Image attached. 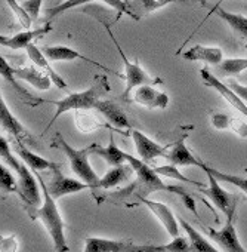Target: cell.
<instances>
[{"label":"cell","mask_w":247,"mask_h":252,"mask_svg":"<svg viewBox=\"0 0 247 252\" xmlns=\"http://www.w3.org/2000/svg\"><path fill=\"white\" fill-rule=\"evenodd\" d=\"M0 125L2 129L6 131L17 143H34L33 135L27 131L26 126L14 116V113L9 110V107L5 102V98H0Z\"/></svg>","instance_id":"12"},{"label":"cell","mask_w":247,"mask_h":252,"mask_svg":"<svg viewBox=\"0 0 247 252\" xmlns=\"http://www.w3.org/2000/svg\"><path fill=\"white\" fill-rule=\"evenodd\" d=\"M92 153H95L96 156H99L101 159H104L107 163H110L111 166H118V165H125L128 162V153H125L123 150L118 149V146L114 141L112 137V131L110 135V143L107 147H101L98 144H95Z\"/></svg>","instance_id":"25"},{"label":"cell","mask_w":247,"mask_h":252,"mask_svg":"<svg viewBox=\"0 0 247 252\" xmlns=\"http://www.w3.org/2000/svg\"><path fill=\"white\" fill-rule=\"evenodd\" d=\"M51 29H52L51 26H46L45 29H39V30H26V32L17 33L11 37H6L5 34H2L0 36V45L6 46L9 49H14V51L27 49L30 45H33V42L37 37H40L42 34H46Z\"/></svg>","instance_id":"19"},{"label":"cell","mask_w":247,"mask_h":252,"mask_svg":"<svg viewBox=\"0 0 247 252\" xmlns=\"http://www.w3.org/2000/svg\"><path fill=\"white\" fill-rule=\"evenodd\" d=\"M92 2H95V0H64V2H61L59 5H56L54 8H48L45 11V15H46L48 21L51 23L55 17H58V15H61V14L73 9V8H79V6H83V5H89Z\"/></svg>","instance_id":"33"},{"label":"cell","mask_w":247,"mask_h":252,"mask_svg":"<svg viewBox=\"0 0 247 252\" xmlns=\"http://www.w3.org/2000/svg\"><path fill=\"white\" fill-rule=\"evenodd\" d=\"M128 163L134 168L135 171V181H132L128 187L121 189L115 193H112L110 197H114V199H120V200H128V199H138L139 202L142 199H147L150 194L156 193V191H170V193H175L178 194L185 206L195 215L198 217L197 214V206H195V200L185 191L184 187H179V186H169L166 183H163V180L160 178V175L156 172L154 168H151L148 163H145L144 160L132 156L128 153Z\"/></svg>","instance_id":"1"},{"label":"cell","mask_w":247,"mask_h":252,"mask_svg":"<svg viewBox=\"0 0 247 252\" xmlns=\"http://www.w3.org/2000/svg\"><path fill=\"white\" fill-rule=\"evenodd\" d=\"M90 110H80V111H76L74 114V120H76V126L80 132H84V134H89V132H93L96 129H101L102 126H105L104 123H101L95 114H90L89 113Z\"/></svg>","instance_id":"31"},{"label":"cell","mask_w":247,"mask_h":252,"mask_svg":"<svg viewBox=\"0 0 247 252\" xmlns=\"http://www.w3.org/2000/svg\"><path fill=\"white\" fill-rule=\"evenodd\" d=\"M228 88L229 89H232L246 104H247V86H244V85H240L238 82H235V80H228Z\"/></svg>","instance_id":"42"},{"label":"cell","mask_w":247,"mask_h":252,"mask_svg":"<svg viewBox=\"0 0 247 252\" xmlns=\"http://www.w3.org/2000/svg\"><path fill=\"white\" fill-rule=\"evenodd\" d=\"M37 180H39V184L42 187V193H43V203L40 208H36V209H30L27 211L30 218L33 220H40L42 224L45 225V228L48 230L51 239H52V243H54V249L55 252H68L70 248H68V243H67V237H65V221L62 220L59 211H58V206H56V200L49 194L48 191V187L45 184V180L42 178L40 172H34Z\"/></svg>","instance_id":"2"},{"label":"cell","mask_w":247,"mask_h":252,"mask_svg":"<svg viewBox=\"0 0 247 252\" xmlns=\"http://www.w3.org/2000/svg\"><path fill=\"white\" fill-rule=\"evenodd\" d=\"M246 49H247V45H246Z\"/></svg>","instance_id":"43"},{"label":"cell","mask_w":247,"mask_h":252,"mask_svg":"<svg viewBox=\"0 0 247 252\" xmlns=\"http://www.w3.org/2000/svg\"><path fill=\"white\" fill-rule=\"evenodd\" d=\"M156 172L160 175V177H167V178H172V180H176V181H181V183H187V184H192V186H197V187H203L204 184L203 183H197L185 175H182L179 171H178V166H173V165H163V166H157L154 168Z\"/></svg>","instance_id":"34"},{"label":"cell","mask_w":247,"mask_h":252,"mask_svg":"<svg viewBox=\"0 0 247 252\" xmlns=\"http://www.w3.org/2000/svg\"><path fill=\"white\" fill-rule=\"evenodd\" d=\"M108 91H110V83H108L107 77L105 76H96L93 85L90 88H87L86 91L76 92V94H68L65 98L59 99V101H52L51 104H54L56 107V110H55L54 117L51 119V122L46 126L45 134L52 128V125L56 122V119L61 117L67 111L95 110L98 102L101 101V96L108 94Z\"/></svg>","instance_id":"4"},{"label":"cell","mask_w":247,"mask_h":252,"mask_svg":"<svg viewBox=\"0 0 247 252\" xmlns=\"http://www.w3.org/2000/svg\"><path fill=\"white\" fill-rule=\"evenodd\" d=\"M27 54H28V58L33 61V64L36 65V67H39L42 71H45L49 77H51V80H52V83L58 88V89H61V91H68V85H67V82L56 73V70L49 64L51 61L46 58V55L42 52V48H39V46H36L34 43L33 45H30L27 49Z\"/></svg>","instance_id":"17"},{"label":"cell","mask_w":247,"mask_h":252,"mask_svg":"<svg viewBox=\"0 0 247 252\" xmlns=\"http://www.w3.org/2000/svg\"><path fill=\"white\" fill-rule=\"evenodd\" d=\"M0 184H2V190L6 193H18V180H15L12 169L5 163L0 165Z\"/></svg>","instance_id":"35"},{"label":"cell","mask_w":247,"mask_h":252,"mask_svg":"<svg viewBox=\"0 0 247 252\" xmlns=\"http://www.w3.org/2000/svg\"><path fill=\"white\" fill-rule=\"evenodd\" d=\"M210 122H212V125L215 126V128H216L218 131H225V129H229L231 116H229V114L216 113V114H212Z\"/></svg>","instance_id":"40"},{"label":"cell","mask_w":247,"mask_h":252,"mask_svg":"<svg viewBox=\"0 0 247 252\" xmlns=\"http://www.w3.org/2000/svg\"><path fill=\"white\" fill-rule=\"evenodd\" d=\"M95 110L99 111L108 120V123L114 125L115 128H118V129L129 128V126H131L129 119L125 114V111L120 108L118 104H115V102H112L110 99H101Z\"/></svg>","instance_id":"22"},{"label":"cell","mask_w":247,"mask_h":252,"mask_svg":"<svg viewBox=\"0 0 247 252\" xmlns=\"http://www.w3.org/2000/svg\"><path fill=\"white\" fill-rule=\"evenodd\" d=\"M6 3L9 5L11 11L15 14V17H17V20L20 21V24H21L26 30H30L33 21H31V18L28 17V14L24 11V8L21 6V2H18V0H6Z\"/></svg>","instance_id":"36"},{"label":"cell","mask_w":247,"mask_h":252,"mask_svg":"<svg viewBox=\"0 0 247 252\" xmlns=\"http://www.w3.org/2000/svg\"><path fill=\"white\" fill-rule=\"evenodd\" d=\"M0 74H2V77L12 86V89L28 104H40V102H51L49 99H42V98H37L34 96L33 94H30L26 88H23L20 83H18V77L15 76L14 73V67H11V64L5 60V57L0 58Z\"/></svg>","instance_id":"20"},{"label":"cell","mask_w":247,"mask_h":252,"mask_svg":"<svg viewBox=\"0 0 247 252\" xmlns=\"http://www.w3.org/2000/svg\"><path fill=\"white\" fill-rule=\"evenodd\" d=\"M132 174H135L134 168L128 163L125 165H118V166H112L99 181V189L108 190V189H114L123 183H126Z\"/></svg>","instance_id":"27"},{"label":"cell","mask_w":247,"mask_h":252,"mask_svg":"<svg viewBox=\"0 0 247 252\" xmlns=\"http://www.w3.org/2000/svg\"><path fill=\"white\" fill-rule=\"evenodd\" d=\"M182 58L187 60V61H203L206 64H210V65L216 67L223 61V52H222L220 48L195 45L191 49L185 51Z\"/></svg>","instance_id":"21"},{"label":"cell","mask_w":247,"mask_h":252,"mask_svg":"<svg viewBox=\"0 0 247 252\" xmlns=\"http://www.w3.org/2000/svg\"><path fill=\"white\" fill-rule=\"evenodd\" d=\"M218 67V73L225 77L238 76L241 71L247 70V58H228L223 60Z\"/></svg>","instance_id":"32"},{"label":"cell","mask_w":247,"mask_h":252,"mask_svg":"<svg viewBox=\"0 0 247 252\" xmlns=\"http://www.w3.org/2000/svg\"><path fill=\"white\" fill-rule=\"evenodd\" d=\"M209 178V186L207 187H198V191L201 194H204L207 199L212 200V203L225 215V218L228 217H235V211H237V203H238V196L228 193L226 190H223L219 184V181L209 172H204Z\"/></svg>","instance_id":"8"},{"label":"cell","mask_w":247,"mask_h":252,"mask_svg":"<svg viewBox=\"0 0 247 252\" xmlns=\"http://www.w3.org/2000/svg\"><path fill=\"white\" fill-rule=\"evenodd\" d=\"M134 98L132 101L145 107V108H150V110H154V108H160V110H165L167 108L169 105V95L166 92H162V91H157L153 85H144V86H139L134 91Z\"/></svg>","instance_id":"15"},{"label":"cell","mask_w":247,"mask_h":252,"mask_svg":"<svg viewBox=\"0 0 247 252\" xmlns=\"http://www.w3.org/2000/svg\"><path fill=\"white\" fill-rule=\"evenodd\" d=\"M42 52L46 55V58H48L51 63L83 60V61H86V63H89V64H92V65H95V67L104 68L105 71H108V73H111V74H115V76H118V77H121V79H125V76H123V74H120V73H117V71H112V70H110L108 67H105L104 64H101V63H98V61H93V60H90V58L82 55L79 51H76V49H73V48H68V46H64V45L45 46V48H42Z\"/></svg>","instance_id":"13"},{"label":"cell","mask_w":247,"mask_h":252,"mask_svg":"<svg viewBox=\"0 0 247 252\" xmlns=\"http://www.w3.org/2000/svg\"><path fill=\"white\" fill-rule=\"evenodd\" d=\"M200 79L201 82L207 86V88H212L215 89L219 95H222V98L229 102L231 107H234L240 114H243L244 117H247V104L232 91L228 88L226 83H222L213 73H210L209 68H201L200 70Z\"/></svg>","instance_id":"11"},{"label":"cell","mask_w":247,"mask_h":252,"mask_svg":"<svg viewBox=\"0 0 247 252\" xmlns=\"http://www.w3.org/2000/svg\"><path fill=\"white\" fill-rule=\"evenodd\" d=\"M108 33H110L112 42L115 43V48H117V51H118L121 60H123V64H125V80H126V88H125V91H123V95H121L123 99L129 102V101H131V92H132L134 89L139 88V86H144V85H153V86H154V85H162V83H163V80H160L159 77H151L147 71H144V68H142V67L139 65V63H138V60H135L134 63H131V61L126 58L125 52H123V49H121V46L118 45V42L115 40V37L112 36V33L110 32V29H108Z\"/></svg>","instance_id":"6"},{"label":"cell","mask_w":247,"mask_h":252,"mask_svg":"<svg viewBox=\"0 0 247 252\" xmlns=\"http://www.w3.org/2000/svg\"><path fill=\"white\" fill-rule=\"evenodd\" d=\"M213 12H215L220 20H223L235 34H238L241 39L247 40V17H246V15L234 14V12L225 11V9H222V8H215Z\"/></svg>","instance_id":"29"},{"label":"cell","mask_w":247,"mask_h":252,"mask_svg":"<svg viewBox=\"0 0 247 252\" xmlns=\"http://www.w3.org/2000/svg\"><path fill=\"white\" fill-rule=\"evenodd\" d=\"M15 76L20 80H26L27 83H30L31 86H34L39 91H48L52 85L51 77L42 71L39 67H23V68H14Z\"/></svg>","instance_id":"24"},{"label":"cell","mask_w":247,"mask_h":252,"mask_svg":"<svg viewBox=\"0 0 247 252\" xmlns=\"http://www.w3.org/2000/svg\"><path fill=\"white\" fill-rule=\"evenodd\" d=\"M234 220L235 217H228L225 221V225L220 230H213L207 227L204 228V231L220 248L222 252H247L240 243Z\"/></svg>","instance_id":"9"},{"label":"cell","mask_w":247,"mask_h":252,"mask_svg":"<svg viewBox=\"0 0 247 252\" xmlns=\"http://www.w3.org/2000/svg\"><path fill=\"white\" fill-rule=\"evenodd\" d=\"M201 169L204 172H209L212 174L219 183H226V184H232L235 187H238L243 193L247 194V178L246 177H240V175H234V174H226V172H222V171H218L212 166H209L207 163L203 162L201 165Z\"/></svg>","instance_id":"30"},{"label":"cell","mask_w":247,"mask_h":252,"mask_svg":"<svg viewBox=\"0 0 247 252\" xmlns=\"http://www.w3.org/2000/svg\"><path fill=\"white\" fill-rule=\"evenodd\" d=\"M141 203L145 205V206L157 217V220L162 222V225L166 228V231L169 233V236H170L172 239L181 236L179 225H178V220L175 218L173 212L169 209L167 205H165V203H162V202L150 200V199H142Z\"/></svg>","instance_id":"16"},{"label":"cell","mask_w":247,"mask_h":252,"mask_svg":"<svg viewBox=\"0 0 247 252\" xmlns=\"http://www.w3.org/2000/svg\"><path fill=\"white\" fill-rule=\"evenodd\" d=\"M14 149H15L18 158H20V159H21L33 172L52 171V169L56 166V163H52V162H49L48 159H45V158H42V156L33 153L31 150H28L23 143H17V141H15Z\"/></svg>","instance_id":"23"},{"label":"cell","mask_w":247,"mask_h":252,"mask_svg":"<svg viewBox=\"0 0 247 252\" xmlns=\"http://www.w3.org/2000/svg\"><path fill=\"white\" fill-rule=\"evenodd\" d=\"M42 5H43V0H23L21 2V6L28 14L31 21H36L39 18L42 12Z\"/></svg>","instance_id":"37"},{"label":"cell","mask_w":247,"mask_h":252,"mask_svg":"<svg viewBox=\"0 0 247 252\" xmlns=\"http://www.w3.org/2000/svg\"><path fill=\"white\" fill-rule=\"evenodd\" d=\"M54 146L58 147L59 150H62L64 155L68 158L70 168H71V171L76 174V177L79 180H82L83 183H86L90 189H99L101 178L98 177V174L93 171L92 165L89 163V155L92 153L95 144L77 150V149L71 147L64 140V137L59 132H56L55 134V140H54Z\"/></svg>","instance_id":"5"},{"label":"cell","mask_w":247,"mask_h":252,"mask_svg":"<svg viewBox=\"0 0 247 252\" xmlns=\"http://www.w3.org/2000/svg\"><path fill=\"white\" fill-rule=\"evenodd\" d=\"M83 252H159V245H135L132 240L86 237Z\"/></svg>","instance_id":"7"},{"label":"cell","mask_w":247,"mask_h":252,"mask_svg":"<svg viewBox=\"0 0 247 252\" xmlns=\"http://www.w3.org/2000/svg\"><path fill=\"white\" fill-rule=\"evenodd\" d=\"M131 12L135 17V21H139L142 17L156 12L170 3L179 2V0H126Z\"/></svg>","instance_id":"26"},{"label":"cell","mask_w":247,"mask_h":252,"mask_svg":"<svg viewBox=\"0 0 247 252\" xmlns=\"http://www.w3.org/2000/svg\"><path fill=\"white\" fill-rule=\"evenodd\" d=\"M48 187V191L49 194L58 200L59 197L62 196H67V194H74V193H79V191H83V190H87L90 189L86 183H83L82 180H74V178H70V177H65L61 169H59V165H56L54 169H52V175H51V180L49 183L46 184Z\"/></svg>","instance_id":"10"},{"label":"cell","mask_w":247,"mask_h":252,"mask_svg":"<svg viewBox=\"0 0 247 252\" xmlns=\"http://www.w3.org/2000/svg\"><path fill=\"white\" fill-rule=\"evenodd\" d=\"M165 159H167V162L173 166H198V168H201V165H203V162L200 159H197L191 153V150L187 147L185 138H179L172 146H169V150H167V155Z\"/></svg>","instance_id":"18"},{"label":"cell","mask_w":247,"mask_h":252,"mask_svg":"<svg viewBox=\"0 0 247 252\" xmlns=\"http://www.w3.org/2000/svg\"><path fill=\"white\" fill-rule=\"evenodd\" d=\"M178 221H179V224L182 225V228L185 230V233L188 236L192 252H222V251H218L197 228H194L191 224H188L184 218L179 217Z\"/></svg>","instance_id":"28"},{"label":"cell","mask_w":247,"mask_h":252,"mask_svg":"<svg viewBox=\"0 0 247 252\" xmlns=\"http://www.w3.org/2000/svg\"><path fill=\"white\" fill-rule=\"evenodd\" d=\"M229 129L232 132H235L237 135H240L241 138H247V122L240 119V117H234L231 116V122H229Z\"/></svg>","instance_id":"39"},{"label":"cell","mask_w":247,"mask_h":252,"mask_svg":"<svg viewBox=\"0 0 247 252\" xmlns=\"http://www.w3.org/2000/svg\"><path fill=\"white\" fill-rule=\"evenodd\" d=\"M132 140L135 143V149L139 155V159L145 163L154 162L159 158H166L167 155L169 146H160L138 129H132Z\"/></svg>","instance_id":"14"},{"label":"cell","mask_w":247,"mask_h":252,"mask_svg":"<svg viewBox=\"0 0 247 252\" xmlns=\"http://www.w3.org/2000/svg\"><path fill=\"white\" fill-rule=\"evenodd\" d=\"M2 252H17L18 251V240L15 234L9 236H2Z\"/></svg>","instance_id":"41"},{"label":"cell","mask_w":247,"mask_h":252,"mask_svg":"<svg viewBox=\"0 0 247 252\" xmlns=\"http://www.w3.org/2000/svg\"><path fill=\"white\" fill-rule=\"evenodd\" d=\"M102 2H104L107 6L112 8L114 11H117L118 14H125V15H128L129 18L135 20L134 14L131 12V9H129V6H128V2H126V0H102Z\"/></svg>","instance_id":"38"},{"label":"cell","mask_w":247,"mask_h":252,"mask_svg":"<svg viewBox=\"0 0 247 252\" xmlns=\"http://www.w3.org/2000/svg\"><path fill=\"white\" fill-rule=\"evenodd\" d=\"M0 156H2V163L18 174V194L26 203V209L30 211L39 208L42 202L39 180L34 172L31 174V169L24 162L12 155L9 143L5 137H0Z\"/></svg>","instance_id":"3"}]
</instances>
